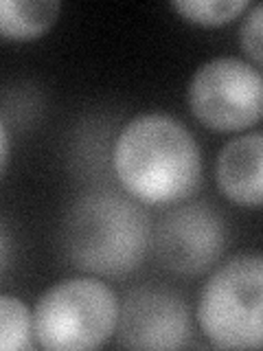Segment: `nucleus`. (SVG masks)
I'll use <instances>...</instances> for the list:
<instances>
[{
	"instance_id": "obj_1",
	"label": "nucleus",
	"mask_w": 263,
	"mask_h": 351,
	"mask_svg": "<svg viewBox=\"0 0 263 351\" xmlns=\"http://www.w3.org/2000/svg\"><path fill=\"white\" fill-rule=\"evenodd\" d=\"M112 169L142 204H180L202 180V152L182 121L162 112L129 119L112 147Z\"/></svg>"
},
{
	"instance_id": "obj_2",
	"label": "nucleus",
	"mask_w": 263,
	"mask_h": 351,
	"mask_svg": "<svg viewBox=\"0 0 263 351\" xmlns=\"http://www.w3.org/2000/svg\"><path fill=\"white\" fill-rule=\"evenodd\" d=\"M151 222L138 200L116 191H88L71 204L62 248L77 270L99 277L134 272L151 244Z\"/></svg>"
},
{
	"instance_id": "obj_3",
	"label": "nucleus",
	"mask_w": 263,
	"mask_h": 351,
	"mask_svg": "<svg viewBox=\"0 0 263 351\" xmlns=\"http://www.w3.org/2000/svg\"><path fill=\"white\" fill-rule=\"evenodd\" d=\"M197 325L217 349H263V255L222 263L200 292Z\"/></svg>"
},
{
	"instance_id": "obj_4",
	"label": "nucleus",
	"mask_w": 263,
	"mask_h": 351,
	"mask_svg": "<svg viewBox=\"0 0 263 351\" xmlns=\"http://www.w3.org/2000/svg\"><path fill=\"white\" fill-rule=\"evenodd\" d=\"M118 299L95 277H73L51 285L33 310L36 340L47 351L97 349L116 332Z\"/></svg>"
},
{
	"instance_id": "obj_5",
	"label": "nucleus",
	"mask_w": 263,
	"mask_h": 351,
	"mask_svg": "<svg viewBox=\"0 0 263 351\" xmlns=\"http://www.w3.org/2000/svg\"><path fill=\"white\" fill-rule=\"evenodd\" d=\"M191 114L215 132H241L263 119V73L239 58H215L186 88Z\"/></svg>"
},
{
	"instance_id": "obj_6",
	"label": "nucleus",
	"mask_w": 263,
	"mask_h": 351,
	"mask_svg": "<svg viewBox=\"0 0 263 351\" xmlns=\"http://www.w3.org/2000/svg\"><path fill=\"white\" fill-rule=\"evenodd\" d=\"M153 250L169 272L193 277L211 270L226 246V224L206 202H186L162 215Z\"/></svg>"
},
{
	"instance_id": "obj_7",
	"label": "nucleus",
	"mask_w": 263,
	"mask_h": 351,
	"mask_svg": "<svg viewBox=\"0 0 263 351\" xmlns=\"http://www.w3.org/2000/svg\"><path fill=\"white\" fill-rule=\"evenodd\" d=\"M114 336L123 349H182L191 338V312L173 290L142 285L123 299Z\"/></svg>"
},
{
	"instance_id": "obj_8",
	"label": "nucleus",
	"mask_w": 263,
	"mask_h": 351,
	"mask_svg": "<svg viewBox=\"0 0 263 351\" xmlns=\"http://www.w3.org/2000/svg\"><path fill=\"white\" fill-rule=\"evenodd\" d=\"M215 180L230 202L263 206V132L235 136L219 149Z\"/></svg>"
},
{
	"instance_id": "obj_9",
	"label": "nucleus",
	"mask_w": 263,
	"mask_h": 351,
	"mask_svg": "<svg viewBox=\"0 0 263 351\" xmlns=\"http://www.w3.org/2000/svg\"><path fill=\"white\" fill-rule=\"evenodd\" d=\"M58 0H3L0 33L9 42H29L44 36L60 16Z\"/></svg>"
},
{
	"instance_id": "obj_10",
	"label": "nucleus",
	"mask_w": 263,
	"mask_h": 351,
	"mask_svg": "<svg viewBox=\"0 0 263 351\" xmlns=\"http://www.w3.org/2000/svg\"><path fill=\"white\" fill-rule=\"evenodd\" d=\"M36 323L33 312L18 296H0V349L31 351L36 347Z\"/></svg>"
},
{
	"instance_id": "obj_11",
	"label": "nucleus",
	"mask_w": 263,
	"mask_h": 351,
	"mask_svg": "<svg viewBox=\"0 0 263 351\" xmlns=\"http://www.w3.org/2000/svg\"><path fill=\"white\" fill-rule=\"evenodd\" d=\"M169 7L200 27H222L250 9L248 0H178Z\"/></svg>"
},
{
	"instance_id": "obj_12",
	"label": "nucleus",
	"mask_w": 263,
	"mask_h": 351,
	"mask_svg": "<svg viewBox=\"0 0 263 351\" xmlns=\"http://www.w3.org/2000/svg\"><path fill=\"white\" fill-rule=\"evenodd\" d=\"M239 47L252 62L263 66V3L252 5L241 18Z\"/></svg>"
},
{
	"instance_id": "obj_13",
	"label": "nucleus",
	"mask_w": 263,
	"mask_h": 351,
	"mask_svg": "<svg viewBox=\"0 0 263 351\" xmlns=\"http://www.w3.org/2000/svg\"><path fill=\"white\" fill-rule=\"evenodd\" d=\"M0 145H3V154H0V162H3V171H7V165H9V130L5 121H0Z\"/></svg>"
}]
</instances>
